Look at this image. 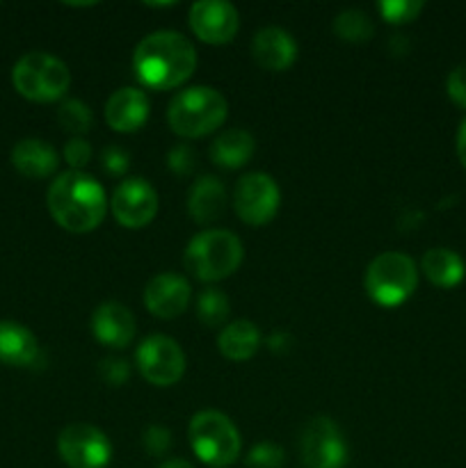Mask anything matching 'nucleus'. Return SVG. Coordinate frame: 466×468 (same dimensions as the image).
Instances as JSON below:
<instances>
[{
    "instance_id": "1",
    "label": "nucleus",
    "mask_w": 466,
    "mask_h": 468,
    "mask_svg": "<svg viewBox=\"0 0 466 468\" xmlns=\"http://www.w3.org/2000/svg\"><path fill=\"white\" fill-rule=\"evenodd\" d=\"M132 69L142 85L151 90H174L195 73L196 50L181 32H151L132 50Z\"/></svg>"
},
{
    "instance_id": "2",
    "label": "nucleus",
    "mask_w": 466,
    "mask_h": 468,
    "mask_svg": "<svg viewBox=\"0 0 466 468\" xmlns=\"http://www.w3.org/2000/svg\"><path fill=\"white\" fill-rule=\"evenodd\" d=\"M48 213L64 231L90 233L103 222L108 210V197L103 186L91 174L69 172L59 174L46 195Z\"/></svg>"
},
{
    "instance_id": "3",
    "label": "nucleus",
    "mask_w": 466,
    "mask_h": 468,
    "mask_svg": "<svg viewBox=\"0 0 466 468\" xmlns=\"http://www.w3.org/2000/svg\"><path fill=\"white\" fill-rule=\"evenodd\" d=\"M228 103L215 87L195 85L178 91L167 108V123L176 135L199 140L227 122Z\"/></svg>"
},
{
    "instance_id": "4",
    "label": "nucleus",
    "mask_w": 466,
    "mask_h": 468,
    "mask_svg": "<svg viewBox=\"0 0 466 468\" xmlns=\"http://www.w3.org/2000/svg\"><path fill=\"white\" fill-rule=\"evenodd\" d=\"M242 259L245 247L236 233L228 229H206L187 242L183 263L195 279L215 283L231 277L240 268Z\"/></svg>"
},
{
    "instance_id": "5",
    "label": "nucleus",
    "mask_w": 466,
    "mask_h": 468,
    "mask_svg": "<svg viewBox=\"0 0 466 468\" xmlns=\"http://www.w3.org/2000/svg\"><path fill=\"white\" fill-rule=\"evenodd\" d=\"M192 452L210 468H227L240 457L242 439L236 423L215 410L196 411L187 428Z\"/></svg>"
},
{
    "instance_id": "6",
    "label": "nucleus",
    "mask_w": 466,
    "mask_h": 468,
    "mask_svg": "<svg viewBox=\"0 0 466 468\" xmlns=\"http://www.w3.org/2000/svg\"><path fill=\"white\" fill-rule=\"evenodd\" d=\"M365 292L384 309H393L409 300L418 286V270L405 251H384L370 261L365 270Z\"/></svg>"
},
{
    "instance_id": "7",
    "label": "nucleus",
    "mask_w": 466,
    "mask_h": 468,
    "mask_svg": "<svg viewBox=\"0 0 466 468\" xmlns=\"http://www.w3.org/2000/svg\"><path fill=\"white\" fill-rule=\"evenodd\" d=\"M14 90L35 103H53L69 91L71 71L50 53H26L12 69Z\"/></svg>"
},
{
    "instance_id": "8",
    "label": "nucleus",
    "mask_w": 466,
    "mask_h": 468,
    "mask_svg": "<svg viewBox=\"0 0 466 468\" xmlns=\"http://www.w3.org/2000/svg\"><path fill=\"white\" fill-rule=\"evenodd\" d=\"M135 366L151 387L167 388L181 382L185 373V355L174 338L154 334V336H146L137 347Z\"/></svg>"
},
{
    "instance_id": "9",
    "label": "nucleus",
    "mask_w": 466,
    "mask_h": 468,
    "mask_svg": "<svg viewBox=\"0 0 466 468\" xmlns=\"http://www.w3.org/2000/svg\"><path fill=\"white\" fill-rule=\"evenodd\" d=\"M281 206V190L270 174L249 172L236 183L233 210L249 227H263L272 222Z\"/></svg>"
},
{
    "instance_id": "10",
    "label": "nucleus",
    "mask_w": 466,
    "mask_h": 468,
    "mask_svg": "<svg viewBox=\"0 0 466 468\" xmlns=\"http://www.w3.org/2000/svg\"><path fill=\"white\" fill-rule=\"evenodd\" d=\"M300 455L306 468H343L347 443L341 428L327 416L309 420L300 434Z\"/></svg>"
},
{
    "instance_id": "11",
    "label": "nucleus",
    "mask_w": 466,
    "mask_h": 468,
    "mask_svg": "<svg viewBox=\"0 0 466 468\" xmlns=\"http://www.w3.org/2000/svg\"><path fill=\"white\" fill-rule=\"evenodd\" d=\"M58 452L69 468H108L110 439L90 423H71L59 432Z\"/></svg>"
},
{
    "instance_id": "12",
    "label": "nucleus",
    "mask_w": 466,
    "mask_h": 468,
    "mask_svg": "<svg viewBox=\"0 0 466 468\" xmlns=\"http://www.w3.org/2000/svg\"><path fill=\"white\" fill-rule=\"evenodd\" d=\"M160 208V199L155 187L146 178H126L119 183L110 199L117 224L126 229H144L155 219Z\"/></svg>"
},
{
    "instance_id": "13",
    "label": "nucleus",
    "mask_w": 466,
    "mask_h": 468,
    "mask_svg": "<svg viewBox=\"0 0 466 468\" xmlns=\"http://www.w3.org/2000/svg\"><path fill=\"white\" fill-rule=\"evenodd\" d=\"M187 23L199 41L222 46L236 39L240 16H238V9L227 0H199L190 7Z\"/></svg>"
},
{
    "instance_id": "14",
    "label": "nucleus",
    "mask_w": 466,
    "mask_h": 468,
    "mask_svg": "<svg viewBox=\"0 0 466 468\" xmlns=\"http://www.w3.org/2000/svg\"><path fill=\"white\" fill-rule=\"evenodd\" d=\"M192 302V286L176 272H160L144 288V306L160 320H174L185 314Z\"/></svg>"
},
{
    "instance_id": "15",
    "label": "nucleus",
    "mask_w": 466,
    "mask_h": 468,
    "mask_svg": "<svg viewBox=\"0 0 466 468\" xmlns=\"http://www.w3.org/2000/svg\"><path fill=\"white\" fill-rule=\"evenodd\" d=\"M91 334L96 341L112 350H123L137 334L135 315L119 302H103L91 315Z\"/></svg>"
},
{
    "instance_id": "16",
    "label": "nucleus",
    "mask_w": 466,
    "mask_h": 468,
    "mask_svg": "<svg viewBox=\"0 0 466 468\" xmlns=\"http://www.w3.org/2000/svg\"><path fill=\"white\" fill-rule=\"evenodd\" d=\"M251 58L265 71H286L297 59V41L283 27H260L251 39Z\"/></svg>"
},
{
    "instance_id": "17",
    "label": "nucleus",
    "mask_w": 466,
    "mask_h": 468,
    "mask_svg": "<svg viewBox=\"0 0 466 468\" xmlns=\"http://www.w3.org/2000/svg\"><path fill=\"white\" fill-rule=\"evenodd\" d=\"M149 96L137 87H122L105 101V122L117 133L140 131L149 119Z\"/></svg>"
},
{
    "instance_id": "18",
    "label": "nucleus",
    "mask_w": 466,
    "mask_h": 468,
    "mask_svg": "<svg viewBox=\"0 0 466 468\" xmlns=\"http://www.w3.org/2000/svg\"><path fill=\"white\" fill-rule=\"evenodd\" d=\"M41 350L35 334L12 320H0V364L27 368L39 364Z\"/></svg>"
},
{
    "instance_id": "19",
    "label": "nucleus",
    "mask_w": 466,
    "mask_h": 468,
    "mask_svg": "<svg viewBox=\"0 0 466 468\" xmlns=\"http://www.w3.org/2000/svg\"><path fill=\"white\" fill-rule=\"evenodd\" d=\"M227 187L217 176L196 178L187 192V213L196 224H210L219 219L227 210Z\"/></svg>"
},
{
    "instance_id": "20",
    "label": "nucleus",
    "mask_w": 466,
    "mask_h": 468,
    "mask_svg": "<svg viewBox=\"0 0 466 468\" xmlns=\"http://www.w3.org/2000/svg\"><path fill=\"white\" fill-rule=\"evenodd\" d=\"M12 165L26 178H46L58 169L59 155L46 140L26 137L12 149Z\"/></svg>"
},
{
    "instance_id": "21",
    "label": "nucleus",
    "mask_w": 466,
    "mask_h": 468,
    "mask_svg": "<svg viewBox=\"0 0 466 468\" xmlns=\"http://www.w3.org/2000/svg\"><path fill=\"white\" fill-rule=\"evenodd\" d=\"M260 332L249 320H233L224 324L217 336V350L228 361H249L260 347Z\"/></svg>"
},
{
    "instance_id": "22",
    "label": "nucleus",
    "mask_w": 466,
    "mask_h": 468,
    "mask_svg": "<svg viewBox=\"0 0 466 468\" xmlns=\"http://www.w3.org/2000/svg\"><path fill=\"white\" fill-rule=\"evenodd\" d=\"M256 142L245 128L222 131L210 144V160L222 169H240L254 155Z\"/></svg>"
},
{
    "instance_id": "23",
    "label": "nucleus",
    "mask_w": 466,
    "mask_h": 468,
    "mask_svg": "<svg viewBox=\"0 0 466 468\" xmlns=\"http://www.w3.org/2000/svg\"><path fill=\"white\" fill-rule=\"evenodd\" d=\"M420 270L428 277L429 283L439 288H455L457 283H461L466 274V263L455 250H448V247H434L423 254L420 261Z\"/></svg>"
},
{
    "instance_id": "24",
    "label": "nucleus",
    "mask_w": 466,
    "mask_h": 468,
    "mask_svg": "<svg viewBox=\"0 0 466 468\" xmlns=\"http://www.w3.org/2000/svg\"><path fill=\"white\" fill-rule=\"evenodd\" d=\"M228 311H231V302H228L227 292L219 288H206L196 297V318L206 327H222L228 318Z\"/></svg>"
},
{
    "instance_id": "25",
    "label": "nucleus",
    "mask_w": 466,
    "mask_h": 468,
    "mask_svg": "<svg viewBox=\"0 0 466 468\" xmlns=\"http://www.w3.org/2000/svg\"><path fill=\"white\" fill-rule=\"evenodd\" d=\"M334 32L343 41L364 44L375 35V26L368 14L361 12V9H345L334 18Z\"/></svg>"
},
{
    "instance_id": "26",
    "label": "nucleus",
    "mask_w": 466,
    "mask_h": 468,
    "mask_svg": "<svg viewBox=\"0 0 466 468\" xmlns=\"http://www.w3.org/2000/svg\"><path fill=\"white\" fill-rule=\"evenodd\" d=\"M58 122L67 133L82 137L85 133L91 131V126H94V114H91L90 105L82 103L80 99H67L59 105Z\"/></svg>"
},
{
    "instance_id": "27",
    "label": "nucleus",
    "mask_w": 466,
    "mask_h": 468,
    "mask_svg": "<svg viewBox=\"0 0 466 468\" xmlns=\"http://www.w3.org/2000/svg\"><path fill=\"white\" fill-rule=\"evenodd\" d=\"M377 9L384 21L402 26V23H411L414 18H418L425 9V3L423 0H382Z\"/></svg>"
},
{
    "instance_id": "28",
    "label": "nucleus",
    "mask_w": 466,
    "mask_h": 468,
    "mask_svg": "<svg viewBox=\"0 0 466 468\" xmlns=\"http://www.w3.org/2000/svg\"><path fill=\"white\" fill-rule=\"evenodd\" d=\"M286 462V452L279 443L260 441L247 452L245 466L247 468H281Z\"/></svg>"
},
{
    "instance_id": "29",
    "label": "nucleus",
    "mask_w": 466,
    "mask_h": 468,
    "mask_svg": "<svg viewBox=\"0 0 466 468\" xmlns=\"http://www.w3.org/2000/svg\"><path fill=\"white\" fill-rule=\"evenodd\" d=\"M99 378L108 387H123L131 379V366H128L126 359H119V356H105V359L99 361Z\"/></svg>"
},
{
    "instance_id": "30",
    "label": "nucleus",
    "mask_w": 466,
    "mask_h": 468,
    "mask_svg": "<svg viewBox=\"0 0 466 468\" xmlns=\"http://www.w3.org/2000/svg\"><path fill=\"white\" fill-rule=\"evenodd\" d=\"M142 446L151 457H164L172 448V432L164 425H149L142 434Z\"/></svg>"
},
{
    "instance_id": "31",
    "label": "nucleus",
    "mask_w": 466,
    "mask_h": 468,
    "mask_svg": "<svg viewBox=\"0 0 466 468\" xmlns=\"http://www.w3.org/2000/svg\"><path fill=\"white\" fill-rule=\"evenodd\" d=\"M196 165V154L190 144H176L167 154V167L169 172L176 174V176H190L195 172Z\"/></svg>"
},
{
    "instance_id": "32",
    "label": "nucleus",
    "mask_w": 466,
    "mask_h": 468,
    "mask_svg": "<svg viewBox=\"0 0 466 468\" xmlns=\"http://www.w3.org/2000/svg\"><path fill=\"white\" fill-rule=\"evenodd\" d=\"M101 165H103V169L110 176H123L128 167H131V155L122 146L110 144L101 151Z\"/></svg>"
},
{
    "instance_id": "33",
    "label": "nucleus",
    "mask_w": 466,
    "mask_h": 468,
    "mask_svg": "<svg viewBox=\"0 0 466 468\" xmlns=\"http://www.w3.org/2000/svg\"><path fill=\"white\" fill-rule=\"evenodd\" d=\"M62 155L69 167L76 169V172H82V167L91 160V144L85 137H73V140H69L64 144Z\"/></svg>"
},
{
    "instance_id": "34",
    "label": "nucleus",
    "mask_w": 466,
    "mask_h": 468,
    "mask_svg": "<svg viewBox=\"0 0 466 468\" xmlns=\"http://www.w3.org/2000/svg\"><path fill=\"white\" fill-rule=\"evenodd\" d=\"M448 99L461 110H466V64H457L446 78Z\"/></svg>"
},
{
    "instance_id": "35",
    "label": "nucleus",
    "mask_w": 466,
    "mask_h": 468,
    "mask_svg": "<svg viewBox=\"0 0 466 468\" xmlns=\"http://www.w3.org/2000/svg\"><path fill=\"white\" fill-rule=\"evenodd\" d=\"M268 346H270V350H272V352H277V355H283V352H288V350H291V346H292V338H291V334H288V332H283V329H277V332H272V334H270V338H268Z\"/></svg>"
},
{
    "instance_id": "36",
    "label": "nucleus",
    "mask_w": 466,
    "mask_h": 468,
    "mask_svg": "<svg viewBox=\"0 0 466 468\" xmlns=\"http://www.w3.org/2000/svg\"><path fill=\"white\" fill-rule=\"evenodd\" d=\"M455 146H457V158H460V163L464 165V169H466V117H464V122L460 123V128H457Z\"/></svg>"
},
{
    "instance_id": "37",
    "label": "nucleus",
    "mask_w": 466,
    "mask_h": 468,
    "mask_svg": "<svg viewBox=\"0 0 466 468\" xmlns=\"http://www.w3.org/2000/svg\"><path fill=\"white\" fill-rule=\"evenodd\" d=\"M158 468H195V466L185 460H167V462H163Z\"/></svg>"
}]
</instances>
